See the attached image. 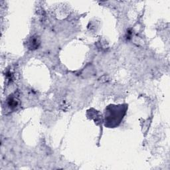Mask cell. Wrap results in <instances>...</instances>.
<instances>
[{"instance_id": "obj_1", "label": "cell", "mask_w": 170, "mask_h": 170, "mask_svg": "<svg viewBox=\"0 0 170 170\" xmlns=\"http://www.w3.org/2000/svg\"><path fill=\"white\" fill-rule=\"evenodd\" d=\"M128 104H110L104 110V126L106 128H114L122 121L128 110Z\"/></svg>"}, {"instance_id": "obj_2", "label": "cell", "mask_w": 170, "mask_h": 170, "mask_svg": "<svg viewBox=\"0 0 170 170\" xmlns=\"http://www.w3.org/2000/svg\"><path fill=\"white\" fill-rule=\"evenodd\" d=\"M29 48L30 49L33 50L36 49L39 47V45H40V41L38 37H32L29 41Z\"/></svg>"}, {"instance_id": "obj_3", "label": "cell", "mask_w": 170, "mask_h": 170, "mask_svg": "<svg viewBox=\"0 0 170 170\" xmlns=\"http://www.w3.org/2000/svg\"><path fill=\"white\" fill-rule=\"evenodd\" d=\"M7 106L11 110H14L18 106V101L15 97H10L7 99Z\"/></svg>"}]
</instances>
